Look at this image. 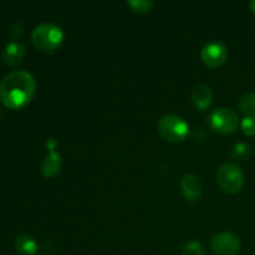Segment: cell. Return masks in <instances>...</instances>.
I'll return each mask as SVG.
<instances>
[{"label":"cell","instance_id":"1","mask_svg":"<svg viewBox=\"0 0 255 255\" xmlns=\"http://www.w3.org/2000/svg\"><path fill=\"white\" fill-rule=\"evenodd\" d=\"M36 92V81L30 72L16 70L0 82V101L10 110H20L30 104Z\"/></svg>","mask_w":255,"mask_h":255},{"label":"cell","instance_id":"2","mask_svg":"<svg viewBox=\"0 0 255 255\" xmlns=\"http://www.w3.org/2000/svg\"><path fill=\"white\" fill-rule=\"evenodd\" d=\"M31 41L34 46L41 51L54 52L59 50L64 42V32L57 25L45 22L32 30Z\"/></svg>","mask_w":255,"mask_h":255},{"label":"cell","instance_id":"3","mask_svg":"<svg viewBox=\"0 0 255 255\" xmlns=\"http://www.w3.org/2000/svg\"><path fill=\"white\" fill-rule=\"evenodd\" d=\"M217 183L228 194H236L243 189L244 173L241 167L233 162H226L217 171Z\"/></svg>","mask_w":255,"mask_h":255},{"label":"cell","instance_id":"4","mask_svg":"<svg viewBox=\"0 0 255 255\" xmlns=\"http://www.w3.org/2000/svg\"><path fill=\"white\" fill-rule=\"evenodd\" d=\"M157 128L162 138L173 143L184 141L189 133L188 124L177 115H166L162 117Z\"/></svg>","mask_w":255,"mask_h":255},{"label":"cell","instance_id":"5","mask_svg":"<svg viewBox=\"0 0 255 255\" xmlns=\"http://www.w3.org/2000/svg\"><path fill=\"white\" fill-rule=\"evenodd\" d=\"M209 124L216 132L221 134H231L239 126V117L232 109L218 107L209 115Z\"/></svg>","mask_w":255,"mask_h":255},{"label":"cell","instance_id":"6","mask_svg":"<svg viewBox=\"0 0 255 255\" xmlns=\"http://www.w3.org/2000/svg\"><path fill=\"white\" fill-rule=\"evenodd\" d=\"M241 248V238L231 232L216 234L211 241V249L216 255H236Z\"/></svg>","mask_w":255,"mask_h":255},{"label":"cell","instance_id":"7","mask_svg":"<svg viewBox=\"0 0 255 255\" xmlns=\"http://www.w3.org/2000/svg\"><path fill=\"white\" fill-rule=\"evenodd\" d=\"M229 57L228 49L219 41H212L204 45L201 51V59L206 66L211 69H218L223 66Z\"/></svg>","mask_w":255,"mask_h":255},{"label":"cell","instance_id":"8","mask_svg":"<svg viewBox=\"0 0 255 255\" xmlns=\"http://www.w3.org/2000/svg\"><path fill=\"white\" fill-rule=\"evenodd\" d=\"M181 191L184 198L189 202L199 201L203 193V184L201 178L196 174L187 173L181 179Z\"/></svg>","mask_w":255,"mask_h":255},{"label":"cell","instance_id":"9","mask_svg":"<svg viewBox=\"0 0 255 255\" xmlns=\"http://www.w3.org/2000/svg\"><path fill=\"white\" fill-rule=\"evenodd\" d=\"M25 55H26V49H25L24 44L16 41V40H12L5 46L4 51H2V61L7 66H17L25 59Z\"/></svg>","mask_w":255,"mask_h":255},{"label":"cell","instance_id":"10","mask_svg":"<svg viewBox=\"0 0 255 255\" xmlns=\"http://www.w3.org/2000/svg\"><path fill=\"white\" fill-rule=\"evenodd\" d=\"M192 101L196 109H198L199 111H204L212 105L213 92L206 85H198L192 92Z\"/></svg>","mask_w":255,"mask_h":255},{"label":"cell","instance_id":"11","mask_svg":"<svg viewBox=\"0 0 255 255\" xmlns=\"http://www.w3.org/2000/svg\"><path fill=\"white\" fill-rule=\"evenodd\" d=\"M61 156L56 151H49V154L46 156V158H45L44 163L41 166V173L46 178H52L56 174H59V172L61 171Z\"/></svg>","mask_w":255,"mask_h":255},{"label":"cell","instance_id":"12","mask_svg":"<svg viewBox=\"0 0 255 255\" xmlns=\"http://www.w3.org/2000/svg\"><path fill=\"white\" fill-rule=\"evenodd\" d=\"M14 246L17 253H20L21 255H35L37 249H39L37 242L35 241L34 237L26 233L19 234L15 238Z\"/></svg>","mask_w":255,"mask_h":255},{"label":"cell","instance_id":"13","mask_svg":"<svg viewBox=\"0 0 255 255\" xmlns=\"http://www.w3.org/2000/svg\"><path fill=\"white\" fill-rule=\"evenodd\" d=\"M238 107L246 116H255V92L242 96L239 100Z\"/></svg>","mask_w":255,"mask_h":255},{"label":"cell","instance_id":"14","mask_svg":"<svg viewBox=\"0 0 255 255\" xmlns=\"http://www.w3.org/2000/svg\"><path fill=\"white\" fill-rule=\"evenodd\" d=\"M127 5L133 10L134 12L138 14H147L153 7V1L151 0H129L127 1Z\"/></svg>","mask_w":255,"mask_h":255},{"label":"cell","instance_id":"15","mask_svg":"<svg viewBox=\"0 0 255 255\" xmlns=\"http://www.w3.org/2000/svg\"><path fill=\"white\" fill-rule=\"evenodd\" d=\"M206 249L199 242L189 241L182 247V255H204Z\"/></svg>","mask_w":255,"mask_h":255},{"label":"cell","instance_id":"16","mask_svg":"<svg viewBox=\"0 0 255 255\" xmlns=\"http://www.w3.org/2000/svg\"><path fill=\"white\" fill-rule=\"evenodd\" d=\"M241 128L244 134L255 136V116H246L241 122Z\"/></svg>","mask_w":255,"mask_h":255},{"label":"cell","instance_id":"17","mask_svg":"<svg viewBox=\"0 0 255 255\" xmlns=\"http://www.w3.org/2000/svg\"><path fill=\"white\" fill-rule=\"evenodd\" d=\"M252 147L249 144L243 143V142H239V143H236L233 147V151H232V154H233L236 158H247V157L251 154Z\"/></svg>","mask_w":255,"mask_h":255},{"label":"cell","instance_id":"18","mask_svg":"<svg viewBox=\"0 0 255 255\" xmlns=\"http://www.w3.org/2000/svg\"><path fill=\"white\" fill-rule=\"evenodd\" d=\"M46 146L47 148H49V151H55V148H56L57 146V142L55 141L54 138H49L46 141Z\"/></svg>","mask_w":255,"mask_h":255},{"label":"cell","instance_id":"19","mask_svg":"<svg viewBox=\"0 0 255 255\" xmlns=\"http://www.w3.org/2000/svg\"><path fill=\"white\" fill-rule=\"evenodd\" d=\"M249 6H251L252 11H253L254 14H255V0H252V1L249 2Z\"/></svg>","mask_w":255,"mask_h":255},{"label":"cell","instance_id":"20","mask_svg":"<svg viewBox=\"0 0 255 255\" xmlns=\"http://www.w3.org/2000/svg\"><path fill=\"white\" fill-rule=\"evenodd\" d=\"M1 116H2V110L1 107H0V119H1Z\"/></svg>","mask_w":255,"mask_h":255}]
</instances>
